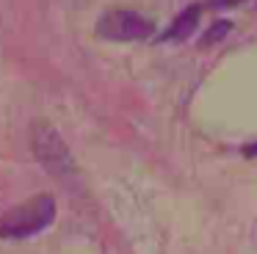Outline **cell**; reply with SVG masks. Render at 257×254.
<instances>
[{"instance_id": "6da1fadb", "label": "cell", "mask_w": 257, "mask_h": 254, "mask_svg": "<svg viewBox=\"0 0 257 254\" xmlns=\"http://www.w3.org/2000/svg\"><path fill=\"white\" fill-rule=\"evenodd\" d=\"M53 218H56V199L50 193H36L0 215V237H6V240L31 237L45 226H50Z\"/></svg>"}, {"instance_id": "7a4b0ae2", "label": "cell", "mask_w": 257, "mask_h": 254, "mask_svg": "<svg viewBox=\"0 0 257 254\" xmlns=\"http://www.w3.org/2000/svg\"><path fill=\"white\" fill-rule=\"evenodd\" d=\"M94 31L108 42H144L155 33V22L136 9H108L97 20Z\"/></svg>"}, {"instance_id": "3957f363", "label": "cell", "mask_w": 257, "mask_h": 254, "mask_svg": "<svg viewBox=\"0 0 257 254\" xmlns=\"http://www.w3.org/2000/svg\"><path fill=\"white\" fill-rule=\"evenodd\" d=\"M31 147H34V155L42 166H45L50 174L58 177H69L75 174V160L69 155L64 138L53 130L47 121H36L31 127Z\"/></svg>"}, {"instance_id": "277c9868", "label": "cell", "mask_w": 257, "mask_h": 254, "mask_svg": "<svg viewBox=\"0 0 257 254\" xmlns=\"http://www.w3.org/2000/svg\"><path fill=\"white\" fill-rule=\"evenodd\" d=\"M199 17H202V6L199 3H191L185 11H180L177 20L169 25V31L163 33V42H185V39L191 36V33H196V28H199Z\"/></svg>"}, {"instance_id": "5b68a950", "label": "cell", "mask_w": 257, "mask_h": 254, "mask_svg": "<svg viewBox=\"0 0 257 254\" xmlns=\"http://www.w3.org/2000/svg\"><path fill=\"white\" fill-rule=\"evenodd\" d=\"M229 28H232L229 22H216V25H213L210 31H207V36L202 39L199 44H202V47H207L210 42H218V39H224V36H227V31H229Z\"/></svg>"}, {"instance_id": "8992f818", "label": "cell", "mask_w": 257, "mask_h": 254, "mask_svg": "<svg viewBox=\"0 0 257 254\" xmlns=\"http://www.w3.org/2000/svg\"><path fill=\"white\" fill-rule=\"evenodd\" d=\"M207 3H210L213 9H232V6H240V3H246V0H207Z\"/></svg>"}, {"instance_id": "52a82bcc", "label": "cell", "mask_w": 257, "mask_h": 254, "mask_svg": "<svg viewBox=\"0 0 257 254\" xmlns=\"http://www.w3.org/2000/svg\"><path fill=\"white\" fill-rule=\"evenodd\" d=\"M243 155H246V158H257V141H254V144H249V147L243 149Z\"/></svg>"}]
</instances>
